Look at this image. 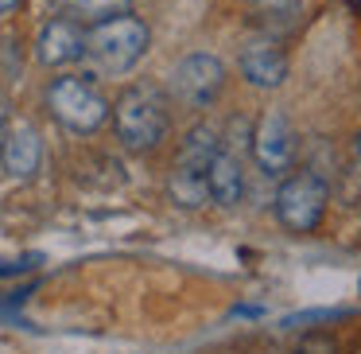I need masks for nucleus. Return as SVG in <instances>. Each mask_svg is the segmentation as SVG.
Here are the masks:
<instances>
[{"mask_svg": "<svg viewBox=\"0 0 361 354\" xmlns=\"http://www.w3.org/2000/svg\"><path fill=\"white\" fill-rule=\"evenodd\" d=\"M148 43H152V32L144 20H136L133 12L125 16H113V20H102L86 32V47H82V59H90L97 74H128L144 55H148Z\"/></svg>", "mask_w": 361, "mask_h": 354, "instance_id": "nucleus-1", "label": "nucleus"}, {"mask_svg": "<svg viewBox=\"0 0 361 354\" xmlns=\"http://www.w3.org/2000/svg\"><path fill=\"white\" fill-rule=\"evenodd\" d=\"M113 113V129H117V141L128 152H152L159 141L167 136L171 121H167V105L156 90L148 86H133L109 105Z\"/></svg>", "mask_w": 361, "mask_h": 354, "instance_id": "nucleus-2", "label": "nucleus"}, {"mask_svg": "<svg viewBox=\"0 0 361 354\" xmlns=\"http://www.w3.org/2000/svg\"><path fill=\"white\" fill-rule=\"evenodd\" d=\"M47 110H51V117H55L66 133H78V136L97 133V129L109 121V102H105V94L94 86V82L74 78V74L51 82Z\"/></svg>", "mask_w": 361, "mask_h": 354, "instance_id": "nucleus-3", "label": "nucleus"}, {"mask_svg": "<svg viewBox=\"0 0 361 354\" xmlns=\"http://www.w3.org/2000/svg\"><path fill=\"white\" fill-rule=\"evenodd\" d=\"M330 203V187L314 172H295L280 183L276 191V218L291 230V234H311L322 222Z\"/></svg>", "mask_w": 361, "mask_h": 354, "instance_id": "nucleus-4", "label": "nucleus"}, {"mask_svg": "<svg viewBox=\"0 0 361 354\" xmlns=\"http://www.w3.org/2000/svg\"><path fill=\"white\" fill-rule=\"evenodd\" d=\"M226 86V63L210 51H195L171 71V94L190 110H206Z\"/></svg>", "mask_w": 361, "mask_h": 354, "instance_id": "nucleus-5", "label": "nucleus"}, {"mask_svg": "<svg viewBox=\"0 0 361 354\" xmlns=\"http://www.w3.org/2000/svg\"><path fill=\"white\" fill-rule=\"evenodd\" d=\"M249 148L264 175H283L295 164V129L280 110H268L249 133Z\"/></svg>", "mask_w": 361, "mask_h": 354, "instance_id": "nucleus-6", "label": "nucleus"}, {"mask_svg": "<svg viewBox=\"0 0 361 354\" xmlns=\"http://www.w3.org/2000/svg\"><path fill=\"white\" fill-rule=\"evenodd\" d=\"M241 74H245V82L257 86V90H276L288 78V55H283V47L272 35L249 40L241 47Z\"/></svg>", "mask_w": 361, "mask_h": 354, "instance_id": "nucleus-7", "label": "nucleus"}, {"mask_svg": "<svg viewBox=\"0 0 361 354\" xmlns=\"http://www.w3.org/2000/svg\"><path fill=\"white\" fill-rule=\"evenodd\" d=\"M82 47H86V32L82 24H74L71 16L47 20L35 35V59L43 66H66L74 59H82Z\"/></svg>", "mask_w": 361, "mask_h": 354, "instance_id": "nucleus-8", "label": "nucleus"}, {"mask_svg": "<svg viewBox=\"0 0 361 354\" xmlns=\"http://www.w3.org/2000/svg\"><path fill=\"white\" fill-rule=\"evenodd\" d=\"M0 164L12 179H32L43 164V136L35 133V125L16 121L0 141Z\"/></svg>", "mask_w": 361, "mask_h": 354, "instance_id": "nucleus-9", "label": "nucleus"}, {"mask_svg": "<svg viewBox=\"0 0 361 354\" xmlns=\"http://www.w3.org/2000/svg\"><path fill=\"white\" fill-rule=\"evenodd\" d=\"M206 195H210L218 206H237L241 203V195H245L241 152L226 148V144L218 148V156L210 160V167H206Z\"/></svg>", "mask_w": 361, "mask_h": 354, "instance_id": "nucleus-10", "label": "nucleus"}, {"mask_svg": "<svg viewBox=\"0 0 361 354\" xmlns=\"http://www.w3.org/2000/svg\"><path fill=\"white\" fill-rule=\"evenodd\" d=\"M218 148H221L218 129H214V125H195L187 133V141H183L175 167H187V172H202L206 175V167H210L214 156H218Z\"/></svg>", "mask_w": 361, "mask_h": 354, "instance_id": "nucleus-11", "label": "nucleus"}, {"mask_svg": "<svg viewBox=\"0 0 361 354\" xmlns=\"http://www.w3.org/2000/svg\"><path fill=\"white\" fill-rule=\"evenodd\" d=\"M252 20L268 32H291L303 16V0H249Z\"/></svg>", "mask_w": 361, "mask_h": 354, "instance_id": "nucleus-12", "label": "nucleus"}, {"mask_svg": "<svg viewBox=\"0 0 361 354\" xmlns=\"http://www.w3.org/2000/svg\"><path fill=\"white\" fill-rule=\"evenodd\" d=\"M63 12L74 20V24H102V20L125 16L133 12V0H63Z\"/></svg>", "mask_w": 361, "mask_h": 354, "instance_id": "nucleus-13", "label": "nucleus"}, {"mask_svg": "<svg viewBox=\"0 0 361 354\" xmlns=\"http://www.w3.org/2000/svg\"><path fill=\"white\" fill-rule=\"evenodd\" d=\"M167 187H171V199H175V203L187 206V211H198V206L210 199V195H206V175H202V172H187V167H175Z\"/></svg>", "mask_w": 361, "mask_h": 354, "instance_id": "nucleus-14", "label": "nucleus"}, {"mask_svg": "<svg viewBox=\"0 0 361 354\" xmlns=\"http://www.w3.org/2000/svg\"><path fill=\"white\" fill-rule=\"evenodd\" d=\"M299 354H334V343H330L326 335H314V338H307V343L299 346Z\"/></svg>", "mask_w": 361, "mask_h": 354, "instance_id": "nucleus-15", "label": "nucleus"}, {"mask_svg": "<svg viewBox=\"0 0 361 354\" xmlns=\"http://www.w3.org/2000/svg\"><path fill=\"white\" fill-rule=\"evenodd\" d=\"M20 8V0H0V16H8V12Z\"/></svg>", "mask_w": 361, "mask_h": 354, "instance_id": "nucleus-16", "label": "nucleus"}, {"mask_svg": "<svg viewBox=\"0 0 361 354\" xmlns=\"http://www.w3.org/2000/svg\"><path fill=\"white\" fill-rule=\"evenodd\" d=\"M357 288H361V284H357Z\"/></svg>", "mask_w": 361, "mask_h": 354, "instance_id": "nucleus-17", "label": "nucleus"}]
</instances>
